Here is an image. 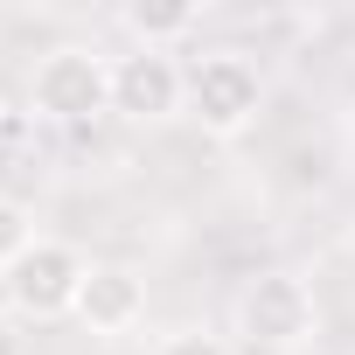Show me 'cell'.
I'll list each match as a JSON object with an SVG mask.
<instances>
[{"mask_svg":"<svg viewBox=\"0 0 355 355\" xmlns=\"http://www.w3.org/2000/svg\"><path fill=\"white\" fill-rule=\"evenodd\" d=\"M230 320L251 355H300L320 334V300L300 272H258V279H244Z\"/></svg>","mask_w":355,"mask_h":355,"instance_id":"cell-1","label":"cell"},{"mask_svg":"<svg viewBox=\"0 0 355 355\" xmlns=\"http://www.w3.org/2000/svg\"><path fill=\"white\" fill-rule=\"evenodd\" d=\"M28 105L49 125H91L112 112V56L91 42H56L35 77H28Z\"/></svg>","mask_w":355,"mask_h":355,"instance_id":"cell-2","label":"cell"},{"mask_svg":"<svg viewBox=\"0 0 355 355\" xmlns=\"http://www.w3.org/2000/svg\"><path fill=\"white\" fill-rule=\"evenodd\" d=\"M265 112V77L244 49H209L189 63V119L209 132V139H237L251 132Z\"/></svg>","mask_w":355,"mask_h":355,"instance_id":"cell-3","label":"cell"},{"mask_svg":"<svg viewBox=\"0 0 355 355\" xmlns=\"http://www.w3.org/2000/svg\"><path fill=\"white\" fill-rule=\"evenodd\" d=\"M91 279V258L63 237H35L8 272H0V300H8L21 320H63L77 313V293Z\"/></svg>","mask_w":355,"mask_h":355,"instance_id":"cell-4","label":"cell"},{"mask_svg":"<svg viewBox=\"0 0 355 355\" xmlns=\"http://www.w3.org/2000/svg\"><path fill=\"white\" fill-rule=\"evenodd\" d=\"M112 112L125 125H167L189 112V63L174 49H125L112 56Z\"/></svg>","mask_w":355,"mask_h":355,"instance_id":"cell-5","label":"cell"},{"mask_svg":"<svg viewBox=\"0 0 355 355\" xmlns=\"http://www.w3.org/2000/svg\"><path fill=\"white\" fill-rule=\"evenodd\" d=\"M77 320H84V334H98V341H125V334L146 320V279H139L132 265H91V279H84V293H77Z\"/></svg>","mask_w":355,"mask_h":355,"instance_id":"cell-6","label":"cell"},{"mask_svg":"<svg viewBox=\"0 0 355 355\" xmlns=\"http://www.w3.org/2000/svg\"><path fill=\"white\" fill-rule=\"evenodd\" d=\"M119 28L132 35V49H174V42H189L202 28V8L196 0H125Z\"/></svg>","mask_w":355,"mask_h":355,"instance_id":"cell-7","label":"cell"},{"mask_svg":"<svg viewBox=\"0 0 355 355\" xmlns=\"http://www.w3.org/2000/svg\"><path fill=\"white\" fill-rule=\"evenodd\" d=\"M35 237H42V230H35V209H28V202H15V196H0V272H8Z\"/></svg>","mask_w":355,"mask_h":355,"instance_id":"cell-8","label":"cell"},{"mask_svg":"<svg viewBox=\"0 0 355 355\" xmlns=\"http://www.w3.org/2000/svg\"><path fill=\"white\" fill-rule=\"evenodd\" d=\"M153 355H237L223 334H209V327H182V334H167Z\"/></svg>","mask_w":355,"mask_h":355,"instance_id":"cell-9","label":"cell"},{"mask_svg":"<svg viewBox=\"0 0 355 355\" xmlns=\"http://www.w3.org/2000/svg\"><path fill=\"white\" fill-rule=\"evenodd\" d=\"M0 355H28V348H21V327H15L8 313H0Z\"/></svg>","mask_w":355,"mask_h":355,"instance_id":"cell-10","label":"cell"}]
</instances>
